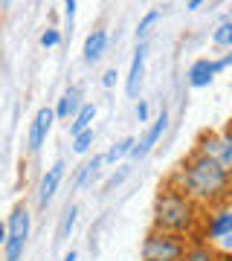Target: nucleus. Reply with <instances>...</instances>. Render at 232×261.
Returning <instances> with one entry per match:
<instances>
[{
	"label": "nucleus",
	"mask_w": 232,
	"mask_h": 261,
	"mask_svg": "<svg viewBox=\"0 0 232 261\" xmlns=\"http://www.w3.org/2000/svg\"><path fill=\"white\" fill-rule=\"evenodd\" d=\"M166 130H168V111L163 108V111H160V116L154 119V125H151V128L145 130V137H142V140H139L137 145H134L131 157H134V160H142L151 148H154V145H157L160 140H163V134H166Z\"/></svg>",
	"instance_id": "nucleus-9"
},
{
	"label": "nucleus",
	"mask_w": 232,
	"mask_h": 261,
	"mask_svg": "<svg viewBox=\"0 0 232 261\" xmlns=\"http://www.w3.org/2000/svg\"><path fill=\"white\" fill-rule=\"evenodd\" d=\"M200 6H203V0H189V3H186V9L189 12H197Z\"/></svg>",
	"instance_id": "nucleus-28"
},
{
	"label": "nucleus",
	"mask_w": 232,
	"mask_h": 261,
	"mask_svg": "<svg viewBox=\"0 0 232 261\" xmlns=\"http://www.w3.org/2000/svg\"><path fill=\"white\" fill-rule=\"evenodd\" d=\"M29 226H32L29 209L23 203H18L12 209L9 221H6V244H3V258L6 261L23 258V250H27V241H29Z\"/></svg>",
	"instance_id": "nucleus-4"
},
{
	"label": "nucleus",
	"mask_w": 232,
	"mask_h": 261,
	"mask_svg": "<svg viewBox=\"0 0 232 261\" xmlns=\"http://www.w3.org/2000/svg\"><path fill=\"white\" fill-rule=\"evenodd\" d=\"M93 140H96L93 128L82 130V134H75V137H73V151H75V154H87V151L93 148Z\"/></svg>",
	"instance_id": "nucleus-19"
},
{
	"label": "nucleus",
	"mask_w": 232,
	"mask_h": 261,
	"mask_svg": "<svg viewBox=\"0 0 232 261\" xmlns=\"http://www.w3.org/2000/svg\"><path fill=\"white\" fill-rule=\"evenodd\" d=\"M53 122H56L53 108H41V111L35 113V119H32V125H29V137H27V145H29L32 154L41 151V145L46 142V134H49V128H53Z\"/></svg>",
	"instance_id": "nucleus-8"
},
{
	"label": "nucleus",
	"mask_w": 232,
	"mask_h": 261,
	"mask_svg": "<svg viewBox=\"0 0 232 261\" xmlns=\"http://www.w3.org/2000/svg\"><path fill=\"white\" fill-rule=\"evenodd\" d=\"M148 113H151L148 102H145V99H139V102H137V119L139 122H148Z\"/></svg>",
	"instance_id": "nucleus-24"
},
{
	"label": "nucleus",
	"mask_w": 232,
	"mask_h": 261,
	"mask_svg": "<svg viewBox=\"0 0 232 261\" xmlns=\"http://www.w3.org/2000/svg\"><path fill=\"white\" fill-rule=\"evenodd\" d=\"M197 238L209 241L212 247H232V206H209V215H203L200 221Z\"/></svg>",
	"instance_id": "nucleus-5"
},
{
	"label": "nucleus",
	"mask_w": 232,
	"mask_h": 261,
	"mask_svg": "<svg viewBox=\"0 0 232 261\" xmlns=\"http://www.w3.org/2000/svg\"><path fill=\"white\" fill-rule=\"evenodd\" d=\"M180 261H221V252H218V247H212L209 241H203V238H189V244H186V252Z\"/></svg>",
	"instance_id": "nucleus-12"
},
{
	"label": "nucleus",
	"mask_w": 232,
	"mask_h": 261,
	"mask_svg": "<svg viewBox=\"0 0 232 261\" xmlns=\"http://www.w3.org/2000/svg\"><path fill=\"white\" fill-rule=\"evenodd\" d=\"M166 183L192 197L197 206H218L232 195V177L195 148L180 160V166L168 174Z\"/></svg>",
	"instance_id": "nucleus-1"
},
{
	"label": "nucleus",
	"mask_w": 232,
	"mask_h": 261,
	"mask_svg": "<svg viewBox=\"0 0 232 261\" xmlns=\"http://www.w3.org/2000/svg\"><path fill=\"white\" fill-rule=\"evenodd\" d=\"M139 261H157V258H139Z\"/></svg>",
	"instance_id": "nucleus-32"
},
{
	"label": "nucleus",
	"mask_w": 232,
	"mask_h": 261,
	"mask_svg": "<svg viewBox=\"0 0 232 261\" xmlns=\"http://www.w3.org/2000/svg\"><path fill=\"white\" fill-rule=\"evenodd\" d=\"M64 160H58V163H53V166L46 168V174L41 177V186H38V203L46 206L53 197H56L58 186H61V180H64Z\"/></svg>",
	"instance_id": "nucleus-10"
},
{
	"label": "nucleus",
	"mask_w": 232,
	"mask_h": 261,
	"mask_svg": "<svg viewBox=\"0 0 232 261\" xmlns=\"http://www.w3.org/2000/svg\"><path fill=\"white\" fill-rule=\"evenodd\" d=\"M3 244H6V224L0 221V250H3Z\"/></svg>",
	"instance_id": "nucleus-29"
},
{
	"label": "nucleus",
	"mask_w": 232,
	"mask_h": 261,
	"mask_svg": "<svg viewBox=\"0 0 232 261\" xmlns=\"http://www.w3.org/2000/svg\"><path fill=\"white\" fill-rule=\"evenodd\" d=\"M145 58H148V44H145V41H139L137 49H134V58H131L128 79H125V90H128V96H137L139 93L142 73H145Z\"/></svg>",
	"instance_id": "nucleus-11"
},
{
	"label": "nucleus",
	"mask_w": 232,
	"mask_h": 261,
	"mask_svg": "<svg viewBox=\"0 0 232 261\" xmlns=\"http://www.w3.org/2000/svg\"><path fill=\"white\" fill-rule=\"evenodd\" d=\"M58 44H61V32H58L56 27H49V29L41 32V47L44 49H53V47H58Z\"/></svg>",
	"instance_id": "nucleus-22"
},
{
	"label": "nucleus",
	"mask_w": 232,
	"mask_h": 261,
	"mask_svg": "<svg viewBox=\"0 0 232 261\" xmlns=\"http://www.w3.org/2000/svg\"><path fill=\"white\" fill-rule=\"evenodd\" d=\"M75 258H79V252H75V250H70V252H67V255H64L61 261H75Z\"/></svg>",
	"instance_id": "nucleus-30"
},
{
	"label": "nucleus",
	"mask_w": 232,
	"mask_h": 261,
	"mask_svg": "<svg viewBox=\"0 0 232 261\" xmlns=\"http://www.w3.org/2000/svg\"><path fill=\"white\" fill-rule=\"evenodd\" d=\"M215 61H218V70H221V73H223L226 67H232V53H226V56H223V58H215Z\"/></svg>",
	"instance_id": "nucleus-27"
},
{
	"label": "nucleus",
	"mask_w": 232,
	"mask_h": 261,
	"mask_svg": "<svg viewBox=\"0 0 232 261\" xmlns=\"http://www.w3.org/2000/svg\"><path fill=\"white\" fill-rule=\"evenodd\" d=\"M99 166H102V157L87 160V163L82 166V171H79V177H75V189H82L84 183H87V180H90L93 174H96V168H99Z\"/></svg>",
	"instance_id": "nucleus-20"
},
{
	"label": "nucleus",
	"mask_w": 232,
	"mask_h": 261,
	"mask_svg": "<svg viewBox=\"0 0 232 261\" xmlns=\"http://www.w3.org/2000/svg\"><path fill=\"white\" fill-rule=\"evenodd\" d=\"M0 6H3V9H9V6H12V0H0Z\"/></svg>",
	"instance_id": "nucleus-31"
},
{
	"label": "nucleus",
	"mask_w": 232,
	"mask_h": 261,
	"mask_svg": "<svg viewBox=\"0 0 232 261\" xmlns=\"http://www.w3.org/2000/svg\"><path fill=\"white\" fill-rule=\"evenodd\" d=\"M200 206L186 197L183 192H177L174 186L163 183L154 197V209H151V229L171 235H183V238H195L200 232Z\"/></svg>",
	"instance_id": "nucleus-2"
},
{
	"label": "nucleus",
	"mask_w": 232,
	"mask_h": 261,
	"mask_svg": "<svg viewBox=\"0 0 232 261\" xmlns=\"http://www.w3.org/2000/svg\"><path fill=\"white\" fill-rule=\"evenodd\" d=\"M195 151L209 157L215 166H221L232 177V142L223 137L221 130H200L195 140Z\"/></svg>",
	"instance_id": "nucleus-6"
},
{
	"label": "nucleus",
	"mask_w": 232,
	"mask_h": 261,
	"mask_svg": "<svg viewBox=\"0 0 232 261\" xmlns=\"http://www.w3.org/2000/svg\"><path fill=\"white\" fill-rule=\"evenodd\" d=\"M75 6H79V0H64V18L73 23V18H75Z\"/></svg>",
	"instance_id": "nucleus-25"
},
{
	"label": "nucleus",
	"mask_w": 232,
	"mask_h": 261,
	"mask_svg": "<svg viewBox=\"0 0 232 261\" xmlns=\"http://www.w3.org/2000/svg\"><path fill=\"white\" fill-rule=\"evenodd\" d=\"M75 215H79V209H75V206H67V212H64V224H61V229H58V241L70 238V232H73V226H75Z\"/></svg>",
	"instance_id": "nucleus-21"
},
{
	"label": "nucleus",
	"mask_w": 232,
	"mask_h": 261,
	"mask_svg": "<svg viewBox=\"0 0 232 261\" xmlns=\"http://www.w3.org/2000/svg\"><path fill=\"white\" fill-rule=\"evenodd\" d=\"M82 90L79 87H70L67 93H61V99H58V105L53 108V113H56V119H70V116H75L79 113V108H82Z\"/></svg>",
	"instance_id": "nucleus-13"
},
{
	"label": "nucleus",
	"mask_w": 232,
	"mask_h": 261,
	"mask_svg": "<svg viewBox=\"0 0 232 261\" xmlns=\"http://www.w3.org/2000/svg\"><path fill=\"white\" fill-rule=\"evenodd\" d=\"M212 44L221 49H232V20H221L212 29Z\"/></svg>",
	"instance_id": "nucleus-17"
},
{
	"label": "nucleus",
	"mask_w": 232,
	"mask_h": 261,
	"mask_svg": "<svg viewBox=\"0 0 232 261\" xmlns=\"http://www.w3.org/2000/svg\"><path fill=\"white\" fill-rule=\"evenodd\" d=\"M215 75H221L218 61L215 58H197L195 64L186 70V82H189V87H195V90H203V87H209L215 82Z\"/></svg>",
	"instance_id": "nucleus-7"
},
{
	"label": "nucleus",
	"mask_w": 232,
	"mask_h": 261,
	"mask_svg": "<svg viewBox=\"0 0 232 261\" xmlns=\"http://www.w3.org/2000/svg\"><path fill=\"white\" fill-rule=\"evenodd\" d=\"M105 47H108V32L105 29H93L90 35L84 38V61L87 64H96L102 58Z\"/></svg>",
	"instance_id": "nucleus-14"
},
{
	"label": "nucleus",
	"mask_w": 232,
	"mask_h": 261,
	"mask_svg": "<svg viewBox=\"0 0 232 261\" xmlns=\"http://www.w3.org/2000/svg\"><path fill=\"white\" fill-rule=\"evenodd\" d=\"M116 79H119V73H116V67H111V70L102 75V84H105V87H113V84H116Z\"/></svg>",
	"instance_id": "nucleus-26"
},
{
	"label": "nucleus",
	"mask_w": 232,
	"mask_h": 261,
	"mask_svg": "<svg viewBox=\"0 0 232 261\" xmlns=\"http://www.w3.org/2000/svg\"><path fill=\"white\" fill-rule=\"evenodd\" d=\"M186 244L189 238L183 235H171V232H160V229H151L145 238H142V247H139V258H157V261H180L186 252Z\"/></svg>",
	"instance_id": "nucleus-3"
},
{
	"label": "nucleus",
	"mask_w": 232,
	"mask_h": 261,
	"mask_svg": "<svg viewBox=\"0 0 232 261\" xmlns=\"http://www.w3.org/2000/svg\"><path fill=\"white\" fill-rule=\"evenodd\" d=\"M134 145H137V140H134V137H122V140L102 157V163H119L122 157H128L131 151H134Z\"/></svg>",
	"instance_id": "nucleus-16"
},
{
	"label": "nucleus",
	"mask_w": 232,
	"mask_h": 261,
	"mask_svg": "<svg viewBox=\"0 0 232 261\" xmlns=\"http://www.w3.org/2000/svg\"><path fill=\"white\" fill-rule=\"evenodd\" d=\"M125 177H128V168L122 166L119 171H113L111 177H108V183H105V192H111V189H116V186H119V183H122Z\"/></svg>",
	"instance_id": "nucleus-23"
},
{
	"label": "nucleus",
	"mask_w": 232,
	"mask_h": 261,
	"mask_svg": "<svg viewBox=\"0 0 232 261\" xmlns=\"http://www.w3.org/2000/svg\"><path fill=\"white\" fill-rule=\"evenodd\" d=\"M93 119H96V105L84 102L82 108H79V113L73 116V122H70V137H75V134H82V130L93 128Z\"/></svg>",
	"instance_id": "nucleus-15"
},
{
	"label": "nucleus",
	"mask_w": 232,
	"mask_h": 261,
	"mask_svg": "<svg viewBox=\"0 0 232 261\" xmlns=\"http://www.w3.org/2000/svg\"><path fill=\"white\" fill-rule=\"evenodd\" d=\"M160 15H163L160 9H151V12H145V15H142V20L137 23V44H139V41H145V38H148L151 27H154V23L160 20Z\"/></svg>",
	"instance_id": "nucleus-18"
}]
</instances>
